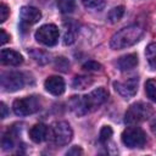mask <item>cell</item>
I'll return each mask as SVG.
<instances>
[{
  "mask_svg": "<svg viewBox=\"0 0 156 156\" xmlns=\"http://www.w3.org/2000/svg\"><path fill=\"white\" fill-rule=\"evenodd\" d=\"M108 93L105 88H98L90 94L84 96H72L68 105L72 112L77 116H84L88 112H91L99 108L107 99Z\"/></svg>",
  "mask_w": 156,
  "mask_h": 156,
  "instance_id": "1",
  "label": "cell"
},
{
  "mask_svg": "<svg viewBox=\"0 0 156 156\" xmlns=\"http://www.w3.org/2000/svg\"><path fill=\"white\" fill-rule=\"evenodd\" d=\"M143 34H144V29L138 24L124 27L112 35L110 40V46L113 50H122L129 48L135 43H138L141 39Z\"/></svg>",
  "mask_w": 156,
  "mask_h": 156,
  "instance_id": "2",
  "label": "cell"
},
{
  "mask_svg": "<svg viewBox=\"0 0 156 156\" xmlns=\"http://www.w3.org/2000/svg\"><path fill=\"white\" fill-rule=\"evenodd\" d=\"M154 113L152 107L145 102H135L130 105L124 115V122L127 124H136L149 119Z\"/></svg>",
  "mask_w": 156,
  "mask_h": 156,
  "instance_id": "3",
  "label": "cell"
},
{
  "mask_svg": "<svg viewBox=\"0 0 156 156\" xmlns=\"http://www.w3.org/2000/svg\"><path fill=\"white\" fill-rule=\"evenodd\" d=\"M40 108V100L38 96H26L13 101L12 110L17 116H28L35 113Z\"/></svg>",
  "mask_w": 156,
  "mask_h": 156,
  "instance_id": "4",
  "label": "cell"
},
{
  "mask_svg": "<svg viewBox=\"0 0 156 156\" xmlns=\"http://www.w3.org/2000/svg\"><path fill=\"white\" fill-rule=\"evenodd\" d=\"M122 143L129 147H143L146 143V134L139 127H128L122 133Z\"/></svg>",
  "mask_w": 156,
  "mask_h": 156,
  "instance_id": "5",
  "label": "cell"
},
{
  "mask_svg": "<svg viewBox=\"0 0 156 156\" xmlns=\"http://www.w3.org/2000/svg\"><path fill=\"white\" fill-rule=\"evenodd\" d=\"M73 136V132L72 128L69 127V124L67 122H56L52 126L51 129V138L52 141L57 145V146H63L67 145Z\"/></svg>",
  "mask_w": 156,
  "mask_h": 156,
  "instance_id": "6",
  "label": "cell"
},
{
  "mask_svg": "<svg viewBox=\"0 0 156 156\" xmlns=\"http://www.w3.org/2000/svg\"><path fill=\"white\" fill-rule=\"evenodd\" d=\"M58 28L55 24H44L35 32V39L43 45L54 46L58 41Z\"/></svg>",
  "mask_w": 156,
  "mask_h": 156,
  "instance_id": "7",
  "label": "cell"
},
{
  "mask_svg": "<svg viewBox=\"0 0 156 156\" xmlns=\"http://www.w3.org/2000/svg\"><path fill=\"white\" fill-rule=\"evenodd\" d=\"M26 84V78L21 72H6L1 76V87L5 91H17Z\"/></svg>",
  "mask_w": 156,
  "mask_h": 156,
  "instance_id": "8",
  "label": "cell"
},
{
  "mask_svg": "<svg viewBox=\"0 0 156 156\" xmlns=\"http://www.w3.org/2000/svg\"><path fill=\"white\" fill-rule=\"evenodd\" d=\"M40 18H41V12L37 7L23 6L20 12V27L23 32H26L27 28L39 22Z\"/></svg>",
  "mask_w": 156,
  "mask_h": 156,
  "instance_id": "9",
  "label": "cell"
},
{
  "mask_svg": "<svg viewBox=\"0 0 156 156\" xmlns=\"http://www.w3.org/2000/svg\"><path fill=\"white\" fill-rule=\"evenodd\" d=\"M138 84H139V79L136 77H132L123 82H113V88L122 98L130 99L136 94Z\"/></svg>",
  "mask_w": 156,
  "mask_h": 156,
  "instance_id": "10",
  "label": "cell"
},
{
  "mask_svg": "<svg viewBox=\"0 0 156 156\" xmlns=\"http://www.w3.org/2000/svg\"><path fill=\"white\" fill-rule=\"evenodd\" d=\"M44 87L50 94L58 96V95L63 94V91H65V80L58 76H51V77L46 78Z\"/></svg>",
  "mask_w": 156,
  "mask_h": 156,
  "instance_id": "11",
  "label": "cell"
},
{
  "mask_svg": "<svg viewBox=\"0 0 156 156\" xmlns=\"http://www.w3.org/2000/svg\"><path fill=\"white\" fill-rule=\"evenodd\" d=\"M0 60L2 65L7 66H18L23 62L22 55L11 49H2L0 52Z\"/></svg>",
  "mask_w": 156,
  "mask_h": 156,
  "instance_id": "12",
  "label": "cell"
},
{
  "mask_svg": "<svg viewBox=\"0 0 156 156\" xmlns=\"http://www.w3.org/2000/svg\"><path fill=\"white\" fill-rule=\"evenodd\" d=\"M49 134H50L49 128H48L45 124H43V123H37V124H34V126L30 128V130H29V138L32 139V141H34V143H37V144L44 141V140L48 138Z\"/></svg>",
  "mask_w": 156,
  "mask_h": 156,
  "instance_id": "13",
  "label": "cell"
},
{
  "mask_svg": "<svg viewBox=\"0 0 156 156\" xmlns=\"http://www.w3.org/2000/svg\"><path fill=\"white\" fill-rule=\"evenodd\" d=\"M138 65V56L136 54H127L118 58L117 67L119 71H130Z\"/></svg>",
  "mask_w": 156,
  "mask_h": 156,
  "instance_id": "14",
  "label": "cell"
},
{
  "mask_svg": "<svg viewBox=\"0 0 156 156\" xmlns=\"http://www.w3.org/2000/svg\"><path fill=\"white\" fill-rule=\"evenodd\" d=\"M93 84V78L88 76H77L73 79L72 87L74 89H85Z\"/></svg>",
  "mask_w": 156,
  "mask_h": 156,
  "instance_id": "15",
  "label": "cell"
},
{
  "mask_svg": "<svg viewBox=\"0 0 156 156\" xmlns=\"http://www.w3.org/2000/svg\"><path fill=\"white\" fill-rule=\"evenodd\" d=\"M145 56L151 68L156 69V43H151L147 45L145 50Z\"/></svg>",
  "mask_w": 156,
  "mask_h": 156,
  "instance_id": "16",
  "label": "cell"
},
{
  "mask_svg": "<svg viewBox=\"0 0 156 156\" xmlns=\"http://www.w3.org/2000/svg\"><path fill=\"white\" fill-rule=\"evenodd\" d=\"M16 135H17V133L13 129H9L7 130V133L2 138V149L4 150H10V149L13 147Z\"/></svg>",
  "mask_w": 156,
  "mask_h": 156,
  "instance_id": "17",
  "label": "cell"
},
{
  "mask_svg": "<svg viewBox=\"0 0 156 156\" xmlns=\"http://www.w3.org/2000/svg\"><path fill=\"white\" fill-rule=\"evenodd\" d=\"M124 13V7L123 6H117V7H113L112 10H110V12L107 13V20L111 22V23H116L118 22Z\"/></svg>",
  "mask_w": 156,
  "mask_h": 156,
  "instance_id": "18",
  "label": "cell"
},
{
  "mask_svg": "<svg viewBox=\"0 0 156 156\" xmlns=\"http://www.w3.org/2000/svg\"><path fill=\"white\" fill-rule=\"evenodd\" d=\"M57 6L62 13H71L73 12L76 7V1L74 0H57Z\"/></svg>",
  "mask_w": 156,
  "mask_h": 156,
  "instance_id": "19",
  "label": "cell"
},
{
  "mask_svg": "<svg viewBox=\"0 0 156 156\" xmlns=\"http://www.w3.org/2000/svg\"><path fill=\"white\" fill-rule=\"evenodd\" d=\"M76 34H77V28L73 24H68V27L65 30V35H63V43L66 45L72 44L76 40Z\"/></svg>",
  "mask_w": 156,
  "mask_h": 156,
  "instance_id": "20",
  "label": "cell"
},
{
  "mask_svg": "<svg viewBox=\"0 0 156 156\" xmlns=\"http://www.w3.org/2000/svg\"><path fill=\"white\" fill-rule=\"evenodd\" d=\"M145 93H146V95L150 100L156 102V80H154V79H147L146 80Z\"/></svg>",
  "mask_w": 156,
  "mask_h": 156,
  "instance_id": "21",
  "label": "cell"
},
{
  "mask_svg": "<svg viewBox=\"0 0 156 156\" xmlns=\"http://www.w3.org/2000/svg\"><path fill=\"white\" fill-rule=\"evenodd\" d=\"M30 56H32L37 62H39L40 65H44V63H46V62L49 61V56H48L45 52L40 51V50H32V51H30Z\"/></svg>",
  "mask_w": 156,
  "mask_h": 156,
  "instance_id": "22",
  "label": "cell"
},
{
  "mask_svg": "<svg viewBox=\"0 0 156 156\" xmlns=\"http://www.w3.org/2000/svg\"><path fill=\"white\" fill-rule=\"evenodd\" d=\"M82 4L87 9H94V10H100L105 5V0H82Z\"/></svg>",
  "mask_w": 156,
  "mask_h": 156,
  "instance_id": "23",
  "label": "cell"
},
{
  "mask_svg": "<svg viewBox=\"0 0 156 156\" xmlns=\"http://www.w3.org/2000/svg\"><path fill=\"white\" fill-rule=\"evenodd\" d=\"M112 128L110 127V126H105V127H102L101 128V130H100V134H99V140L101 141V143H106L111 136H112Z\"/></svg>",
  "mask_w": 156,
  "mask_h": 156,
  "instance_id": "24",
  "label": "cell"
},
{
  "mask_svg": "<svg viewBox=\"0 0 156 156\" xmlns=\"http://www.w3.org/2000/svg\"><path fill=\"white\" fill-rule=\"evenodd\" d=\"M55 67L56 69H60V71H63V72H67L68 68H69V62L67 61V58L60 56L55 60Z\"/></svg>",
  "mask_w": 156,
  "mask_h": 156,
  "instance_id": "25",
  "label": "cell"
},
{
  "mask_svg": "<svg viewBox=\"0 0 156 156\" xmlns=\"http://www.w3.org/2000/svg\"><path fill=\"white\" fill-rule=\"evenodd\" d=\"M83 68L85 71H89V72H98L101 69V65L98 63L96 61H88L83 65Z\"/></svg>",
  "mask_w": 156,
  "mask_h": 156,
  "instance_id": "26",
  "label": "cell"
},
{
  "mask_svg": "<svg viewBox=\"0 0 156 156\" xmlns=\"http://www.w3.org/2000/svg\"><path fill=\"white\" fill-rule=\"evenodd\" d=\"M9 7L5 5V4H1L0 5V22H5L7 20V16H9Z\"/></svg>",
  "mask_w": 156,
  "mask_h": 156,
  "instance_id": "27",
  "label": "cell"
},
{
  "mask_svg": "<svg viewBox=\"0 0 156 156\" xmlns=\"http://www.w3.org/2000/svg\"><path fill=\"white\" fill-rule=\"evenodd\" d=\"M82 154H83V150H82L79 146H72V147L66 152L67 156H78V155H82Z\"/></svg>",
  "mask_w": 156,
  "mask_h": 156,
  "instance_id": "28",
  "label": "cell"
},
{
  "mask_svg": "<svg viewBox=\"0 0 156 156\" xmlns=\"http://www.w3.org/2000/svg\"><path fill=\"white\" fill-rule=\"evenodd\" d=\"M0 33H1V40H0V43H1V45H4V44H6L7 41H9V39H10V35L5 32V29H0Z\"/></svg>",
  "mask_w": 156,
  "mask_h": 156,
  "instance_id": "29",
  "label": "cell"
},
{
  "mask_svg": "<svg viewBox=\"0 0 156 156\" xmlns=\"http://www.w3.org/2000/svg\"><path fill=\"white\" fill-rule=\"evenodd\" d=\"M1 107V118H6L7 117V107H6V105L4 104V102H1V105H0Z\"/></svg>",
  "mask_w": 156,
  "mask_h": 156,
  "instance_id": "30",
  "label": "cell"
}]
</instances>
